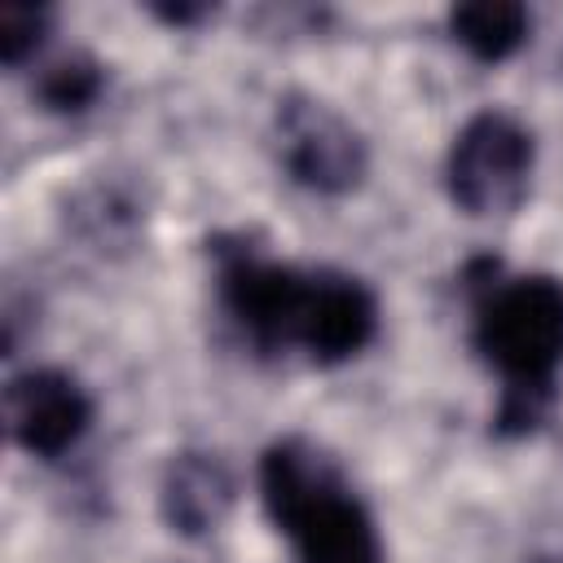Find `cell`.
<instances>
[{"instance_id": "52a82bcc", "label": "cell", "mask_w": 563, "mask_h": 563, "mask_svg": "<svg viewBox=\"0 0 563 563\" xmlns=\"http://www.w3.org/2000/svg\"><path fill=\"white\" fill-rule=\"evenodd\" d=\"M374 325H378L374 295L356 277L312 273L308 277V299H303L295 347H303L321 365H334V361L356 356L374 339Z\"/></svg>"}, {"instance_id": "7a4b0ae2", "label": "cell", "mask_w": 563, "mask_h": 563, "mask_svg": "<svg viewBox=\"0 0 563 563\" xmlns=\"http://www.w3.org/2000/svg\"><path fill=\"white\" fill-rule=\"evenodd\" d=\"M260 488L299 563H383L374 519L312 444H273L260 462Z\"/></svg>"}, {"instance_id": "ba28073f", "label": "cell", "mask_w": 563, "mask_h": 563, "mask_svg": "<svg viewBox=\"0 0 563 563\" xmlns=\"http://www.w3.org/2000/svg\"><path fill=\"white\" fill-rule=\"evenodd\" d=\"M233 501V479L216 453H180L163 479V515L176 532H211Z\"/></svg>"}, {"instance_id": "30bf717a", "label": "cell", "mask_w": 563, "mask_h": 563, "mask_svg": "<svg viewBox=\"0 0 563 563\" xmlns=\"http://www.w3.org/2000/svg\"><path fill=\"white\" fill-rule=\"evenodd\" d=\"M97 88H101L97 66L84 62V57H70V62H57V66L44 75L40 97H44L53 110H84V106L97 97Z\"/></svg>"}, {"instance_id": "9c48e42d", "label": "cell", "mask_w": 563, "mask_h": 563, "mask_svg": "<svg viewBox=\"0 0 563 563\" xmlns=\"http://www.w3.org/2000/svg\"><path fill=\"white\" fill-rule=\"evenodd\" d=\"M449 31L471 57L501 62L528 40V9L510 0H471L449 13Z\"/></svg>"}, {"instance_id": "5b68a950", "label": "cell", "mask_w": 563, "mask_h": 563, "mask_svg": "<svg viewBox=\"0 0 563 563\" xmlns=\"http://www.w3.org/2000/svg\"><path fill=\"white\" fill-rule=\"evenodd\" d=\"M308 277L286 264L255 260L246 251L229 255L220 268V295L233 321L260 343V347H295L303 299H308Z\"/></svg>"}, {"instance_id": "3957f363", "label": "cell", "mask_w": 563, "mask_h": 563, "mask_svg": "<svg viewBox=\"0 0 563 563\" xmlns=\"http://www.w3.org/2000/svg\"><path fill=\"white\" fill-rule=\"evenodd\" d=\"M444 176H449V198L466 216H506L528 194L532 136L510 114L484 110L453 136Z\"/></svg>"}, {"instance_id": "8992f818", "label": "cell", "mask_w": 563, "mask_h": 563, "mask_svg": "<svg viewBox=\"0 0 563 563\" xmlns=\"http://www.w3.org/2000/svg\"><path fill=\"white\" fill-rule=\"evenodd\" d=\"M92 422L88 391L62 369H31L4 387V427L18 449L35 457H62Z\"/></svg>"}, {"instance_id": "6da1fadb", "label": "cell", "mask_w": 563, "mask_h": 563, "mask_svg": "<svg viewBox=\"0 0 563 563\" xmlns=\"http://www.w3.org/2000/svg\"><path fill=\"white\" fill-rule=\"evenodd\" d=\"M475 347L506 383L501 427H532L563 365V286L554 277L488 286L475 308Z\"/></svg>"}, {"instance_id": "277c9868", "label": "cell", "mask_w": 563, "mask_h": 563, "mask_svg": "<svg viewBox=\"0 0 563 563\" xmlns=\"http://www.w3.org/2000/svg\"><path fill=\"white\" fill-rule=\"evenodd\" d=\"M277 154L290 176L317 194H347L365 176V141L361 132L317 97L277 101Z\"/></svg>"}, {"instance_id": "8fae6325", "label": "cell", "mask_w": 563, "mask_h": 563, "mask_svg": "<svg viewBox=\"0 0 563 563\" xmlns=\"http://www.w3.org/2000/svg\"><path fill=\"white\" fill-rule=\"evenodd\" d=\"M44 40V9L35 4H4L0 9V57L18 66Z\"/></svg>"}]
</instances>
